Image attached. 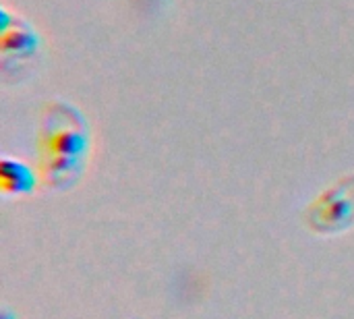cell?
<instances>
[{
	"instance_id": "6da1fadb",
	"label": "cell",
	"mask_w": 354,
	"mask_h": 319,
	"mask_svg": "<svg viewBox=\"0 0 354 319\" xmlns=\"http://www.w3.org/2000/svg\"><path fill=\"white\" fill-rule=\"evenodd\" d=\"M37 187V176L31 166L15 158L0 162V189L4 195H29Z\"/></svg>"
},
{
	"instance_id": "7a4b0ae2",
	"label": "cell",
	"mask_w": 354,
	"mask_h": 319,
	"mask_svg": "<svg viewBox=\"0 0 354 319\" xmlns=\"http://www.w3.org/2000/svg\"><path fill=\"white\" fill-rule=\"evenodd\" d=\"M2 37H0V46L4 54H15V56H25V54H33L37 50V35L29 25H21V27H2Z\"/></svg>"
},
{
	"instance_id": "3957f363",
	"label": "cell",
	"mask_w": 354,
	"mask_h": 319,
	"mask_svg": "<svg viewBox=\"0 0 354 319\" xmlns=\"http://www.w3.org/2000/svg\"><path fill=\"white\" fill-rule=\"evenodd\" d=\"M340 191H330L322 197V212L326 216L328 222H340V220H346L348 214L354 210L353 199L344 197V195H338Z\"/></svg>"
}]
</instances>
